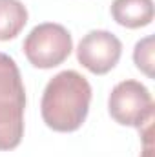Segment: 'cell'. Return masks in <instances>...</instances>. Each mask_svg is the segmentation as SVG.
<instances>
[{
	"mask_svg": "<svg viewBox=\"0 0 155 157\" xmlns=\"http://www.w3.org/2000/svg\"><path fill=\"white\" fill-rule=\"evenodd\" d=\"M91 86L75 70L57 73L46 84L40 113L47 128L60 133L78 130L89 112Z\"/></svg>",
	"mask_w": 155,
	"mask_h": 157,
	"instance_id": "1",
	"label": "cell"
},
{
	"mask_svg": "<svg viewBox=\"0 0 155 157\" xmlns=\"http://www.w3.org/2000/svg\"><path fill=\"white\" fill-rule=\"evenodd\" d=\"M26 88L13 57L0 51V152L15 150L24 137Z\"/></svg>",
	"mask_w": 155,
	"mask_h": 157,
	"instance_id": "2",
	"label": "cell"
},
{
	"mask_svg": "<svg viewBox=\"0 0 155 157\" xmlns=\"http://www.w3.org/2000/svg\"><path fill=\"white\" fill-rule=\"evenodd\" d=\"M22 49L31 66L39 70H51L60 66L71 55L73 39L62 24L44 22L29 31Z\"/></svg>",
	"mask_w": 155,
	"mask_h": 157,
	"instance_id": "3",
	"label": "cell"
},
{
	"mask_svg": "<svg viewBox=\"0 0 155 157\" xmlns=\"http://www.w3.org/2000/svg\"><path fill=\"white\" fill-rule=\"evenodd\" d=\"M108 112L120 126L142 128L153 122V97L139 80H122L108 97Z\"/></svg>",
	"mask_w": 155,
	"mask_h": 157,
	"instance_id": "4",
	"label": "cell"
},
{
	"mask_svg": "<svg viewBox=\"0 0 155 157\" xmlns=\"http://www.w3.org/2000/svg\"><path fill=\"white\" fill-rule=\"evenodd\" d=\"M122 42L106 29H93L84 35L77 48L78 62L93 75H106L119 64Z\"/></svg>",
	"mask_w": 155,
	"mask_h": 157,
	"instance_id": "5",
	"label": "cell"
},
{
	"mask_svg": "<svg viewBox=\"0 0 155 157\" xmlns=\"http://www.w3.org/2000/svg\"><path fill=\"white\" fill-rule=\"evenodd\" d=\"M110 11L117 24L128 29H139L152 24L155 15L153 0H113Z\"/></svg>",
	"mask_w": 155,
	"mask_h": 157,
	"instance_id": "6",
	"label": "cell"
},
{
	"mask_svg": "<svg viewBox=\"0 0 155 157\" xmlns=\"http://www.w3.org/2000/svg\"><path fill=\"white\" fill-rule=\"evenodd\" d=\"M28 24V9L20 0H0V40L15 39Z\"/></svg>",
	"mask_w": 155,
	"mask_h": 157,
	"instance_id": "7",
	"label": "cell"
},
{
	"mask_svg": "<svg viewBox=\"0 0 155 157\" xmlns=\"http://www.w3.org/2000/svg\"><path fill=\"white\" fill-rule=\"evenodd\" d=\"M133 62L146 77L153 78V37L152 35L141 39L135 44Z\"/></svg>",
	"mask_w": 155,
	"mask_h": 157,
	"instance_id": "8",
	"label": "cell"
}]
</instances>
